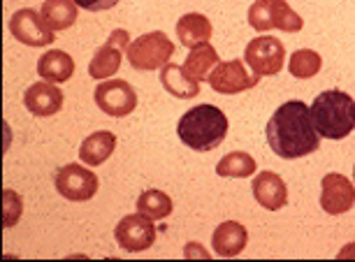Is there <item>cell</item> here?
<instances>
[{"label": "cell", "mask_w": 355, "mask_h": 262, "mask_svg": "<svg viewBox=\"0 0 355 262\" xmlns=\"http://www.w3.org/2000/svg\"><path fill=\"white\" fill-rule=\"evenodd\" d=\"M270 149L284 160H297L320 149V135L313 125L309 105L288 100L272 114L265 128Z\"/></svg>", "instance_id": "cell-1"}, {"label": "cell", "mask_w": 355, "mask_h": 262, "mask_svg": "<svg viewBox=\"0 0 355 262\" xmlns=\"http://www.w3.org/2000/svg\"><path fill=\"white\" fill-rule=\"evenodd\" d=\"M227 116L216 105H198L179 119L177 132L182 144L193 151H214L227 137Z\"/></svg>", "instance_id": "cell-2"}, {"label": "cell", "mask_w": 355, "mask_h": 262, "mask_svg": "<svg viewBox=\"0 0 355 262\" xmlns=\"http://www.w3.org/2000/svg\"><path fill=\"white\" fill-rule=\"evenodd\" d=\"M309 110L323 139H344L355 130V100L344 91L330 89L318 93Z\"/></svg>", "instance_id": "cell-3"}, {"label": "cell", "mask_w": 355, "mask_h": 262, "mask_svg": "<svg viewBox=\"0 0 355 262\" xmlns=\"http://www.w3.org/2000/svg\"><path fill=\"white\" fill-rule=\"evenodd\" d=\"M174 53L172 40L165 35L163 30L144 33V35L135 37L125 49V56L130 60V68L139 72L160 70L170 63Z\"/></svg>", "instance_id": "cell-4"}, {"label": "cell", "mask_w": 355, "mask_h": 262, "mask_svg": "<svg viewBox=\"0 0 355 262\" xmlns=\"http://www.w3.org/2000/svg\"><path fill=\"white\" fill-rule=\"evenodd\" d=\"M249 26L258 33L274 28L284 33H300L304 21L286 0H256L249 8Z\"/></svg>", "instance_id": "cell-5"}, {"label": "cell", "mask_w": 355, "mask_h": 262, "mask_svg": "<svg viewBox=\"0 0 355 262\" xmlns=\"http://www.w3.org/2000/svg\"><path fill=\"white\" fill-rule=\"evenodd\" d=\"M244 60L251 65L253 75L260 77H274L284 70L286 60V46L279 37H253L246 44Z\"/></svg>", "instance_id": "cell-6"}, {"label": "cell", "mask_w": 355, "mask_h": 262, "mask_svg": "<svg viewBox=\"0 0 355 262\" xmlns=\"http://www.w3.org/2000/svg\"><path fill=\"white\" fill-rule=\"evenodd\" d=\"M100 188V181L96 172L86 170V167L70 163L58 170L56 174V191L70 202H89L96 198Z\"/></svg>", "instance_id": "cell-7"}, {"label": "cell", "mask_w": 355, "mask_h": 262, "mask_svg": "<svg viewBox=\"0 0 355 262\" xmlns=\"http://www.w3.org/2000/svg\"><path fill=\"white\" fill-rule=\"evenodd\" d=\"M93 98H96V105L100 107V112H105L107 116H114V119L128 116L137 107V93L125 79H110V82H103L96 89V96Z\"/></svg>", "instance_id": "cell-8"}, {"label": "cell", "mask_w": 355, "mask_h": 262, "mask_svg": "<svg viewBox=\"0 0 355 262\" xmlns=\"http://www.w3.org/2000/svg\"><path fill=\"white\" fill-rule=\"evenodd\" d=\"M114 237H116L119 246L128 253H142L146 248L153 246L156 241V227H153V220L146 218L144 213H130V216H123L119 220L116 230H114Z\"/></svg>", "instance_id": "cell-9"}, {"label": "cell", "mask_w": 355, "mask_h": 262, "mask_svg": "<svg viewBox=\"0 0 355 262\" xmlns=\"http://www.w3.org/2000/svg\"><path fill=\"white\" fill-rule=\"evenodd\" d=\"M128 44H130L128 30H123V28L114 30L110 40H107V42L96 51V56L91 58L89 75L93 79H110L116 75L119 68H121L123 51L128 49Z\"/></svg>", "instance_id": "cell-10"}, {"label": "cell", "mask_w": 355, "mask_h": 262, "mask_svg": "<svg viewBox=\"0 0 355 262\" xmlns=\"http://www.w3.org/2000/svg\"><path fill=\"white\" fill-rule=\"evenodd\" d=\"M10 30L19 42L26 46H49L53 40V30L44 24L40 12L24 8L17 10L10 19Z\"/></svg>", "instance_id": "cell-11"}, {"label": "cell", "mask_w": 355, "mask_h": 262, "mask_svg": "<svg viewBox=\"0 0 355 262\" xmlns=\"http://www.w3.org/2000/svg\"><path fill=\"white\" fill-rule=\"evenodd\" d=\"M207 82L220 96H237V93L253 89L258 84V77L246 72L242 60H225V63H218L211 70Z\"/></svg>", "instance_id": "cell-12"}, {"label": "cell", "mask_w": 355, "mask_h": 262, "mask_svg": "<svg viewBox=\"0 0 355 262\" xmlns=\"http://www.w3.org/2000/svg\"><path fill=\"white\" fill-rule=\"evenodd\" d=\"M355 204V186L351 179H346L344 174L332 172L325 174L320 181V207L330 216H339V213L351 211Z\"/></svg>", "instance_id": "cell-13"}, {"label": "cell", "mask_w": 355, "mask_h": 262, "mask_svg": "<svg viewBox=\"0 0 355 262\" xmlns=\"http://www.w3.org/2000/svg\"><path fill=\"white\" fill-rule=\"evenodd\" d=\"M253 198L256 202L267 211H279L288 204V186L286 181L279 177L277 172H260L256 179H253Z\"/></svg>", "instance_id": "cell-14"}, {"label": "cell", "mask_w": 355, "mask_h": 262, "mask_svg": "<svg viewBox=\"0 0 355 262\" xmlns=\"http://www.w3.org/2000/svg\"><path fill=\"white\" fill-rule=\"evenodd\" d=\"M24 105L33 116H53L63 107V91L56 84L37 82L24 93Z\"/></svg>", "instance_id": "cell-15"}, {"label": "cell", "mask_w": 355, "mask_h": 262, "mask_svg": "<svg viewBox=\"0 0 355 262\" xmlns=\"http://www.w3.org/2000/svg\"><path fill=\"white\" fill-rule=\"evenodd\" d=\"M246 244H249V232L237 220H225L214 230L211 246L218 258H234L244 251Z\"/></svg>", "instance_id": "cell-16"}, {"label": "cell", "mask_w": 355, "mask_h": 262, "mask_svg": "<svg viewBox=\"0 0 355 262\" xmlns=\"http://www.w3.org/2000/svg\"><path fill=\"white\" fill-rule=\"evenodd\" d=\"M37 75L49 84H65L75 75V60H72L70 53L61 49H51L40 56Z\"/></svg>", "instance_id": "cell-17"}, {"label": "cell", "mask_w": 355, "mask_h": 262, "mask_svg": "<svg viewBox=\"0 0 355 262\" xmlns=\"http://www.w3.org/2000/svg\"><path fill=\"white\" fill-rule=\"evenodd\" d=\"M211 21L200 12H189L177 21V37L189 49H196L200 44H207L211 40Z\"/></svg>", "instance_id": "cell-18"}, {"label": "cell", "mask_w": 355, "mask_h": 262, "mask_svg": "<svg viewBox=\"0 0 355 262\" xmlns=\"http://www.w3.org/2000/svg\"><path fill=\"white\" fill-rule=\"evenodd\" d=\"M160 84H163V89L170 93V96L179 100L196 98L200 93V82H196V79L184 70V65L167 63L165 68H160Z\"/></svg>", "instance_id": "cell-19"}, {"label": "cell", "mask_w": 355, "mask_h": 262, "mask_svg": "<svg viewBox=\"0 0 355 262\" xmlns=\"http://www.w3.org/2000/svg\"><path fill=\"white\" fill-rule=\"evenodd\" d=\"M114 149H116V135L107 130H98L86 137L82 146H79V160H82L84 165L98 167L112 156Z\"/></svg>", "instance_id": "cell-20"}, {"label": "cell", "mask_w": 355, "mask_h": 262, "mask_svg": "<svg viewBox=\"0 0 355 262\" xmlns=\"http://www.w3.org/2000/svg\"><path fill=\"white\" fill-rule=\"evenodd\" d=\"M77 8L79 5L75 0H44L40 15H42L44 24L49 26L53 33L68 30L70 26L77 21Z\"/></svg>", "instance_id": "cell-21"}, {"label": "cell", "mask_w": 355, "mask_h": 262, "mask_svg": "<svg viewBox=\"0 0 355 262\" xmlns=\"http://www.w3.org/2000/svg\"><path fill=\"white\" fill-rule=\"evenodd\" d=\"M218 63H220L218 51L207 42V44L196 46V49H191V53L184 60V70L189 72L196 82H205V79H209L211 70L216 68Z\"/></svg>", "instance_id": "cell-22"}, {"label": "cell", "mask_w": 355, "mask_h": 262, "mask_svg": "<svg viewBox=\"0 0 355 262\" xmlns=\"http://www.w3.org/2000/svg\"><path fill=\"white\" fill-rule=\"evenodd\" d=\"M216 174L227 179H246L251 174H256V160L246 151H232L218 160Z\"/></svg>", "instance_id": "cell-23"}, {"label": "cell", "mask_w": 355, "mask_h": 262, "mask_svg": "<svg viewBox=\"0 0 355 262\" xmlns=\"http://www.w3.org/2000/svg\"><path fill=\"white\" fill-rule=\"evenodd\" d=\"M172 209H174V204H172L170 195L163 193V191H156V188L144 191L137 198V211L144 213V216L151 218V220L167 218L172 213Z\"/></svg>", "instance_id": "cell-24"}, {"label": "cell", "mask_w": 355, "mask_h": 262, "mask_svg": "<svg viewBox=\"0 0 355 262\" xmlns=\"http://www.w3.org/2000/svg\"><path fill=\"white\" fill-rule=\"evenodd\" d=\"M320 68H323V58L313 49H297L291 56V63H288L291 75L297 79H311L313 75H318Z\"/></svg>", "instance_id": "cell-25"}, {"label": "cell", "mask_w": 355, "mask_h": 262, "mask_svg": "<svg viewBox=\"0 0 355 262\" xmlns=\"http://www.w3.org/2000/svg\"><path fill=\"white\" fill-rule=\"evenodd\" d=\"M24 213V200L12 191V188H5L3 191V216H5V227L17 225V220L21 218Z\"/></svg>", "instance_id": "cell-26"}, {"label": "cell", "mask_w": 355, "mask_h": 262, "mask_svg": "<svg viewBox=\"0 0 355 262\" xmlns=\"http://www.w3.org/2000/svg\"><path fill=\"white\" fill-rule=\"evenodd\" d=\"M75 3L86 12H105V10L116 8L119 0H75Z\"/></svg>", "instance_id": "cell-27"}, {"label": "cell", "mask_w": 355, "mask_h": 262, "mask_svg": "<svg viewBox=\"0 0 355 262\" xmlns=\"http://www.w3.org/2000/svg\"><path fill=\"white\" fill-rule=\"evenodd\" d=\"M184 255H186L189 260H193V258H198V260H209V253H207L205 248L198 244V241H193V244L186 246V248H184Z\"/></svg>", "instance_id": "cell-28"}, {"label": "cell", "mask_w": 355, "mask_h": 262, "mask_svg": "<svg viewBox=\"0 0 355 262\" xmlns=\"http://www.w3.org/2000/svg\"><path fill=\"white\" fill-rule=\"evenodd\" d=\"M351 253H355V246H353V244H351V246H346L344 251L339 253V258H346V255H351Z\"/></svg>", "instance_id": "cell-29"}, {"label": "cell", "mask_w": 355, "mask_h": 262, "mask_svg": "<svg viewBox=\"0 0 355 262\" xmlns=\"http://www.w3.org/2000/svg\"><path fill=\"white\" fill-rule=\"evenodd\" d=\"M353 181H355V167H353Z\"/></svg>", "instance_id": "cell-30"}]
</instances>
